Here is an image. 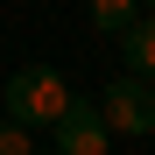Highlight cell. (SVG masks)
<instances>
[{
  "label": "cell",
  "mask_w": 155,
  "mask_h": 155,
  "mask_svg": "<svg viewBox=\"0 0 155 155\" xmlns=\"http://www.w3.org/2000/svg\"><path fill=\"white\" fill-rule=\"evenodd\" d=\"M0 106L21 127H57V113L71 106V85H64V71H49V64H21L7 78V92H0Z\"/></svg>",
  "instance_id": "6da1fadb"
},
{
  "label": "cell",
  "mask_w": 155,
  "mask_h": 155,
  "mask_svg": "<svg viewBox=\"0 0 155 155\" xmlns=\"http://www.w3.org/2000/svg\"><path fill=\"white\" fill-rule=\"evenodd\" d=\"M99 113H106L113 134H155V85L134 71L106 78V92H99Z\"/></svg>",
  "instance_id": "7a4b0ae2"
},
{
  "label": "cell",
  "mask_w": 155,
  "mask_h": 155,
  "mask_svg": "<svg viewBox=\"0 0 155 155\" xmlns=\"http://www.w3.org/2000/svg\"><path fill=\"white\" fill-rule=\"evenodd\" d=\"M57 155H106L113 148V127H106V113H99V99H78L71 92V106L57 113Z\"/></svg>",
  "instance_id": "3957f363"
},
{
  "label": "cell",
  "mask_w": 155,
  "mask_h": 155,
  "mask_svg": "<svg viewBox=\"0 0 155 155\" xmlns=\"http://www.w3.org/2000/svg\"><path fill=\"white\" fill-rule=\"evenodd\" d=\"M120 64L155 85V14H134V21L120 28Z\"/></svg>",
  "instance_id": "277c9868"
},
{
  "label": "cell",
  "mask_w": 155,
  "mask_h": 155,
  "mask_svg": "<svg viewBox=\"0 0 155 155\" xmlns=\"http://www.w3.org/2000/svg\"><path fill=\"white\" fill-rule=\"evenodd\" d=\"M134 14H141V0H92V28L99 35H120Z\"/></svg>",
  "instance_id": "5b68a950"
},
{
  "label": "cell",
  "mask_w": 155,
  "mask_h": 155,
  "mask_svg": "<svg viewBox=\"0 0 155 155\" xmlns=\"http://www.w3.org/2000/svg\"><path fill=\"white\" fill-rule=\"evenodd\" d=\"M0 155H35V134L21 120H0Z\"/></svg>",
  "instance_id": "8992f818"
},
{
  "label": "cell",
  "mask_w": 155,
  "mask_h": 155,
  "mask_svg": "<svg viewBox=\"0 0 155 155\" xmlns=\"http://www.w3.org/2000/svg\"><path fill=\"white\" fill-rule=\"evenodd\" d=\"M141 14H155V0H141Z\"/></svg>",
  "instance_id": "52a82bcc"
},
{
  "label": "cell",
  "mask_w": 155,
  "mask_h": 155,
  "mask_svg": "<svg viewBox=\"0 0 155 155\" xmlns=\"http://www.w3.org/2000/svg\"><path fill=\"white\" fill-rule=\"evenodd\" d=\"M35 155H57V148H35Z\"/></svg>",
  "instance_id": "ba28073f"
}]
</instances>
